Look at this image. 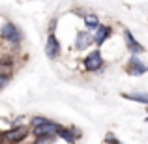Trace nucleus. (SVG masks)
Segmentation results:
<instances>
[{
  "label": "nucleus",
  "instance_id": "obj_1",
  "mask_svg": "<svg viewBox=\"0 0 148 144\" xmlns=\"http://www.w3.org/2000/svg\"><path fill=\"white\" fill-rule=\"evenodd\" d=\"M0 38H2L4 41H8V43L11 45H21L23 41V32L21 28H19L17 25H13V23H4L2 28H0Z\"/></svg>",
  "mask_w": 148,
  "mask_h": 144
},
{
  "label": "nucleus",
  "instance_id": "obj_2",
  "mask_svg": "<svg viewBox=\"0 0 148 144\" xmlns=\"http://www.w3.org/2000/svg\"><path fill=\"white\" fill-rule=\"evenodd\" d=\"M60 127H62L60 124L53 122V120H47L45 124L34 127V129H32V135L36 139H56V133H58V129H60Z\"/></svg>",
  "mask_w": 148,
  "mask_h": 144
},
{
  "label": "nucleus",
  "instance_id": "obj_3",
  "mask_svg": "<svg viewBox=\"0 0 148 144\" xmlns=\"http://www.w3.org/2000/svg\"><path fill=\"white\" fill-rule=\"evenodd\" d=\"M28 135H30V129L26 126H15L10 131H4L6 142H10V144H21Z\"/></svg>",
  "mask_w": 148,
  "mask_h": 144
},
{
  "label": "nucleus",
  "instance_id": "obj_4",
  "mask_svg": "<svg viewBox=\"0 0 148 144\" xmlns=\"http://www.w3.org/2000/svg\"><path fill=\"white\" fill-rule=\"evenodd\" d=\"M103 58H101V53L99 51H92L90 54H86V58L83 60V66H84V71H99L103 68Z\"/></svg>",
  "mask_w": 148,
  "mask_h": 144
},
{
  "label": "nucleus",
  "instance_id": "obj_5",
  "mask_svg": "<svg viewBox=\"0 0 148 144\" xmlns=\"http://www.w3.org/2000/svg\"><path fill=\"white\" fill-rule=\"evenodd\" d=\"M45 54L49 60H56L60 56V41L54 36V32H49L47 36V43H45Z\"/></svg>",
  "mask_w": 148,
  "mask_h": 144
},
{
  "label": "nucleus",
  "instance_id": "obj_6",
  "mask_svg": "<svg viewBox=\"0 0 148 144\" xmlns=\"http://www.w3.org/2000/svg\"><path fill=\"white\" fill-rule=\"evenodd\" d=\"M126 71L130 73V75H133V77H141V75H145V73L148 71V66L145 64V62H141L137 56H131L130 60H127Z\"/></svg>",
  "mask_w": 148,
  "mask_h": 144
},
{
  "label": "nucleus",
  "instance_id": "obj_7",
  "mask_svg": "<svg viewBox=\"0 0 148 144\" xmlns=\"http://www.w3.org/2000/svg\"><path fill=\"white\" fill-rule=\"evenodd\" d=\"M124 41H126V47L131 53V56H137V54L145 53V47H143V45L135 40V36L131 34V30H127V28L124 30Z\"/></svg>",
  "mask_w": 148,
  "mask_h": 144
},
{
  "label": "nucleus",
  "instance_id": "obj_8",
  "mask_svg": "<svg viewBox=\"0 0 148 144\" xmlns=\"http://www.w3.org/2000/svg\"><path fill=\"white\" fill-rule=\"evenodd\" d=\"M94 45V34L88 32V30H79L75 38V49L77 51H84L86 47Z\"/></svg>",
  "mask_w": 148,
  "mask_h": 144
},
{
  "label": "nucleus",
  "instance_id": "obj_9",
  "mask_svg": "<svg viewBox=\"0 0 148 144\" xmlns=\"http://www.w3.org/2000/svg\"><path fill=\"white\" fill-rule=\"evenodd\" d=\"M111 34H112V28H111V26L99 25V28L96 30V34H94V45H103L105 41L111 38Z\"/></svg>",
  "mask_w": 148,
  "mask_h": 144
},
{
  "label": "nucleus",
  "instance_id": "obj_10",
  "mask_svg": "<svg viewBox=\"0 0 148 144\" xmlns=\"http://www.w3.org/2000/svg\"><path fill=\"white\" fill-rule=\"evenodd\" d=\"M83 17H84V26H86L88 32L99 28V19L96 13H83Z\"/></svg>",
  "mask_w": 148,
  "mask_h": 144
},
{
  "label": "nucleus",
  "instance_id": "obj_11",
  "mask_svg": "<svg viewBox=\"0 0 148 144\" xmlns=\"http://www.w3.org/2000/svg\"><path fill=\"white\" fill-rule=\"evenodd\" d=\"M56 137H60L62 141H66L68 144H75L79 133H71V129H68V127H60V129H58V133H56Z\"/></svg>",
  "mask_w": 148,
  "mask_h": 144
},
{
  "label": "nucleus",
  "instance_id": "obj_12",
  "mask_svg": "<svg viewBox=\"0 0 148 144\" xmlns=\"http://www.w3.org/2000/svg\"><path fill=\"white\" fill-rule=\"evenodd\" d=\"M124 99H127V101H135V103H143V105H146L148 107V94H143V92H133V94H122Z\"/></svg>",
  "mask_w": 148,
  "mask_h": 144
},
{
  "label": "nucleus",
  "instance_id": "obj_13",
  "mask_svg": "<svg viewBox=\"0 0 148 144\" xmlns=\"http://www.w3.org/2000/svg\"><path fill=\"white\" fill-rule=\"evenodd\" d=\"M47 120H49V118H45V116H34L32 122H30V127L34 129V127H38V126H41V124H45Z\"/></svg>",
  "mask_w": 148,
  "mask_h": 144
},
{
  "label": "nucleus",
  "instance_id": "obj_14",
  "mask_svg": "<svg viewBox=\"0 0 148 144\" xmlns=\"http://www.w3.org/2000/svg\"><path fill=\"white\" fill-rule=\"evenodd\" d=\"M10 81H11V75H6V73H0V92L4 90V88L10 84Z\"/></svg>",
  "mask_w": 148,
  "mask_h": 144
},
{
  "label": "nucleus",
  "instance_id": "obj_15",
  "mask_svg": "<svg viewBox=\"0 0 148 144\" xmlns=\"http://www.w3.org/2000/svg\"><path fill=\"white\" fill-rule=\"evenodd\" d=\"M54 139H36V142L34 144H53Z\"/></svg>",
  "mask_w": 148,
  "mask_h": 144
},
{
  "label": "nucleus",
  "instance_id": "obj_16",
  "mask_svg": "<svg viewBox=\"0 0 148 144\" xmlns=\"http://www.w3.org/2000/svg\"><path fill=\"white\" fill-rule=\"evenodd\" d=\"M107 142H111V144H120L118 141H114V139H112L111 135H109V137H107Z\"/></svg>",
  "mask_w": 148,
  "mask_h": 144
},
{
  "label": "nucleus",
  "instance_id": "obj_17",
  "mask_svg": "<svg viewBox=\"0 0 148 144\" xmlns=\"http://www.w3.org/2000/svg\"><path fill=\"white\" fill-rule=\"evenodd\" d=\"M0 144H6V137H4V131H0Z\"/></svg>",
  "mask_w": 148,
  "mask_h": 144
}]
</instances>
